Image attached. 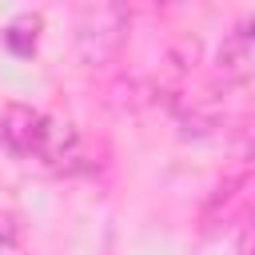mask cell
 Segmentation results:
<instances>
[{"instance_id": "6da1fadb", "label": "cell", "mask_w": 255, "mask_h": 255, "mask_svg": "<svg viewBox=\"0 0 255 255\" xmlns=\"http://www.w3.org/2000/svg\"><path fill=\"white\" fill-rule=\"evenodd\" d=\"M128 28H131V12L124 4H112V0H96V4H84L76 12V56L80 64L88 68H100V64H112L128 40Z\"/></svg>"}, {"instance_id": "7a4b0ae2", "label": "cell", "mask_w": 255, "mask_h": 255, "mask_svg": "<svg viewBox=\"0 0 255 255\" xmlns=\"http://www.w3.org/2000/svg\"><path fill=\"white\" fill-rule=\"evenodd\" d=\"M0 135L4 143L16 151V155H40L44 159V147H48V135H52V120L24 108V104H12L0 120Z\"/></svg>"}, {"instance_id": "3957f363", "label": "cell", "mask_w": 255, "mask_h": 255, "mask_svg": "<svg viewBox=\"0 0 255 255\" xmlns=\"http://www.w3.org/2000/svg\"><path fill=\"white\" fill-rule=\"evenodd\" d=\"M215 68L231 84H239V80H247L255 72V16H247V20H239L231 28V36L215 52Z\"/></svg>"}, {"instance_id": "277c9868", "label": "cell", "mask_w": 255, "mask_h": 255, "mask_svg": "<svg viewBox=\"0 0 255 255\" xmlns=\"http://www.w3.org/2000/svg\"><path fill=\"white\" fill-rule=\"evenodd\" d=\"M235 159H239V179H247V171L255 167V124H247L239 131V143H235Z\"/></svg>"}, {"instance_id": "5b68a950", "label": "cell", "mask_w": 255, "mask_h": 255, "mask_svg": "<svg viewBox=\"0 0 255 255\" xmlns=\"http://www.w3.org/2000/svg\"><path fill=\"white\" fill-rule=\"evenodd\" d=\"M239 247H243V255H255V215H251V223L243 227V239H239Z\"/></svg>"}]
</instances>
